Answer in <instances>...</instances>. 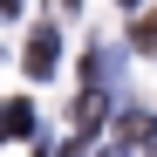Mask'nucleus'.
<instances>
[{"label":"nucleus","instance_id":"f257e3e1","mask_svg":"<svg viewBox=\"0 0 157 157\" xmlns=\"http://www.w3.org/2000/svg\"><path fill=\"white\" fill-rule=\"evenodd\" d=\"M28 68H34V75H48V68H55V28H34V48H28Z\"/></svg>","mask_w":157,"mask_h":157}]
</instances>
